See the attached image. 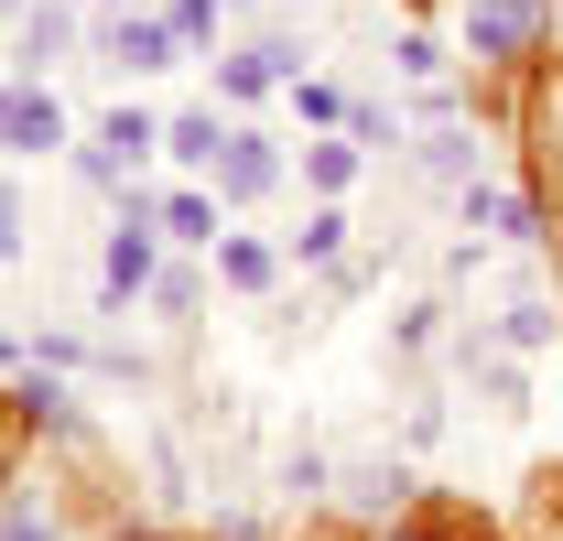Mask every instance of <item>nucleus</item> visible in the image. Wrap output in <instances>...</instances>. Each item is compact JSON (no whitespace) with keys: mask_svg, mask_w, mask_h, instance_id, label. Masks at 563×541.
<instances>
[{"mask_svg":"<svg viewBox=\"0 0 563 541\" xmlns=\"http://www.w3.org/2000/svg\"><path fill=\"white\" fill-rule=\"evenodd\" d=\"M217 270H228L239 292H272V250H250V239H228V250H217Z\"/></svg>","mask_w":563,"mask_h":541,"instance_id":"19","label":"nucleus"},{"mask_svg":"<svg viewBox=\"0 0 563 541\" xmlns=\"http://www.w3.org/2000/svg\"><path fill=\"white\" fill-rule=\"evenodd\" d=\"M11 444H22V422H11V401H0V487H11Z\"/></svg>","mask_w":563,"mask_h":541,"instance_id":"26","label":"nucleus"},{"mask_svg":"<svg viewBox=\"0 0 563 541\" xmlns=\"http://www.w3.org/2000/svg\"><path fill=\"white\" fill-rule=\"evenodd\" d=\"M553 336H563V314L542 303V292H520V303L498 314V346H520V357H531V346H553Z\"/></svg>","mask_w":563,"mask_h":541,"instance_id":"12","label":"nucleus"},{"mask_svg":"<svg viewBox=\"0 0 563 541\" xmlns=\"http://www.w3.org/2000/svg\"><path fill=\"white\" fill-rule=\"evenodd\" d=\"M325 487H336V466H325L314 444H292V455H282V498H292V509H314Z\"/></svg>","mask_w":563,"mask_h":541,"instance_id":"14","label":"nucleus"},{"mask_svg":"<svg viewBox=\"0 0 563 541\" xmlns=\"http://www.w3.org/2000/svg\"><path fill=\"white\" fill-rule=\"evenodd\" d=\"M152 228H163V206H120V228H109V270H98V281H109V303H131V292H152Z\"/></svg>","mask_w":563,"mask_h":541,"instance_id":"5","label":"nucleus"},{"mask_svg":"<svg viewBox=\"0 0 563 541\" xmlns=\"http://www.w3.org/2000/svg\"><path fill=\"white\" fill-rule=\"evenodd\" d=\"M152 303H163L174 325H196V303H207V281H196V270H152Z\"/></svg>","mask_w":563,"mask_h":541,"instance_id":"18","label":"nucleus"},{"mask_svg":"<svg viewBox=\"0 0 563 541\" xmlns=\"http://www.w3.org/2000/svg\"><path fill=\"white\" fill-rule=\"evenodd\" d=\"M520 131H531V196L563 206V66L531 76V120H520Z\"/></svg>","mask_w":563,"mask_h":541,"instance_id":"3","label":"nucleus"},{"mask_svg":"<svg viewBox=\"0 0 563 541\" xmlns=\"http://www.w3.org/2000/svg\"><path fill=\"white\" fill-rule=\"evenodd\" d=\"M466 228L477 239H509V250H542L553 239V206L531 196V185H466Z\"/></svg>","mask_w":563,"mask_h":541,"instance_id":"2","label":"nucleus"},{"mask_svg":"<svg viewBox=\"0 0 563 541\" xmlns=\"http://www.w3.org/2000/svg\"><path fill=\"white\" fill-rule=\"evenodd\" d=\"M347 131H357V152H390V141H401V131H390V109H368V98L347 109Z\"/></svg>","mask_w":563,"mask_h":541,"instance_id":"22","label":"nucleus"},{"mask_svg":"<svg viewBox=\"0 0 563 541\" xmlns=\"http://www.w3.org/2000/svg\"><path fill=\"white\" fill-rule=\"evenodd\" d=\"M292 98H303V120H347V98H336L325 76H292Z\"/></svg>","mask_w":563,"mask_h":541,"instance_id":"24","label":"nucleus"},{"mask_svg":"<svg viewBox=\"0 0 563 541\" xmlns=\"http://www.w3.org/2000/svg\"><path fill=\"white\" fill-rule=\"evenodd\" d=\"M303 174H314V196H347V174H357V141H314V152H303Z\"/></svg>","mask_w":563,"mask_h":541,"instance_id":"16","label":"nucleus"},{"mask_svg":"<svg viewBox=\"0 0 563 541\" xmlns=\"http://www.w3.org/2000/svg\"><path fill=\"white\" fill-rule=\"evenodd\" d=\"M109 55H120L131 76H152V66H174V55H185V33H174V22H152V11H120V22H109Z\"/></svg>","mask_w":563,"mask_h":541,"instance_id":"9","label":"nucleus"},{"mask_svg":"<svg viewBox=\"0 0 563 541\" xmlns=\"http://www.w3.org/2000/svg\"><path fill=\"white\" fill-rule=\"evenodd\" d=\"M141 152H163V131H152L141 109H109V120H98V141H87V185H131Z\"/></svg>","mask_w":563,"mask_h":541,"instance_id":"6","label":"nucleus"},{"mask_svg":"<svg viewBox=\"0 0 563 541\" xmlns=\"http://www.w3.org/2000/svg\"><path fill=\"white\" fill-rule=\"evenodd\" d=\"M401 76H422V87H444V44H433V33H412V44H401Z\"/></svg>","mask_w":563,"mask_h":541,"instance_id":"23","label":"nucleus"},{"mask_svg":"<svg viewBox=\"0 0 563 541\" xmlns=\"http://www.w3.org/2000/svg\"><path fill=\"white\" fill-rule=\"evenodd\" d=\"M0 541H66L55 509H44V487H0Z\"/></svg>","mask_w":563,"mask_h":541,"instance_id":"11","label":"nucleus"},{"mask_svg":"<svg viewBox=\"0 0 563 541\" xmlns=\"http://www.w3.org/2000/svg\"><path fill=\"white\" fill-rule=\"evenodd\" d=\"M163 152H174V163H217V152H228V131H217V109H185V120L163 131Z\"/></svg>","mask_w":563,"mask_h":541,"instance_id":"13","label":"nucleus"},{"mask_svg":"<svg viewBox=\"0 0 563 541\" xmlns=\"http://www.w3.org/2000/svg\"><path fill=\"white\" fill-rule=\"evenodd\" d=\"M422 174H444V185H477V141H466V131H433V141H422Z\"/></svg>","mask_w":563,"mask_h":541,"instance_id":"15","label":"nucleus"},{"mask_svg":"<svg viewBox=\"0 0 563 541\" xmlns=\"http://www.w3.org/2000/svg\"><path fill=\"white\" fill-rule=\"evenodd\" d=\"M553 44H563V0H553Z\"/></svg>","mask_w":563,"mask_h":541,"instance_id":"28","label":"nucleus"},{"mask_svg":"<svg viewBox=\"0 0 563 541\" xmlns=\"http://www.w3.org/2000/svg\"><path fill=\"white\" fill-rule=\"evenodd\" d=\"M163 228L174 239H217V206L207 196H163Z\"/></svg>","mask_w":563,"mask_h":541,"instance_id":"20","label":"nucleus"},{"mask_svg":"<svg viewBox=\"0 0 563 541\" xmlns=\"http://www.w3.org/2000/svg\"><path fill=\"white\" fill-rule=\"evenodd\" d=\"M272 185H282V152L261 131H228V152H217V196L250 206V196H272Z\"/></svg>","mask_w":563,"mask_h":541,"instance_id":"8","label":"nucleus"},{"mask_svg":"<svg viewBox=\"0 0 563 541\" xmlns=\"http://www.w3.org/2000/svg\"><path fill=\"white\" fill-rule=\"evenodd\" d=\"M66 44H76V11H66V0H33V22H22V66L44 76Z\"/></svg>","mask_w":563,"mask_h":541,"instance_id":"10","label":"nucleus"},{"mask_svg":"<svg viewBox=\"0 0 563 541\" xmlns=\"http://www.w3.org/2000/svg\"><path fill=\"white\" fill-rule=\"evenodd\" d=\"M466 55L498 76H531L553 55V0H466Z\"/></svg>","mask_w":563,"mask_h":541,"instance_id":"1","label":"nucleus"},{"mask_svg":"<svg viewBox=\"0 0 563 541\" xmlns=\"http://www.w3.org/2000/svg\"><path fill=\"white\" fill-rule=\"evenodd\" d=\"M217 11H228V0H174V11H163V22H174V33H185V44H207V33H217Z\"/></svg>","mask_w":563,"mask_h":541,"instance_id":"21","label":"nucleus"},{"mask_svg":"<svg viewBox=\"0 0 563 541\" xmlns=\"http://www.w3.org/2000/svg\"><path fill=\"white\" fill-rule=\"evenodd\" d=\"M292 250H303V261H347V217H336V206H325V217H303V228H292Z\"/></svg>","mask_w":563,"mask_h":541,"instance_id":"17","label":"nucleus"},{"mask_svg":"<svg viewBox=\"0 0 563 541\" xmlns=\"http://www.w3.org/2000/svg\"><path fill=\"white\" fill-rule=\"evenodd\" d=\"M0 152H66V109L44 87H11L0 98Z\"/></svg>","mask_w":563,"mask_h":541,"instance_id":"7","label":"nucleus"},{"mask_svg":"<svg viewBox=\"0 0 563 541\" xmlns=\"http://www.w3.org/2000/svg\"><path fill=\"white\" fill-rule=\"evenodd\" d=\"M0 261H22V196L0 185Z\"/></svg>","mask_w":563,"mask_h":541,"instance_id":"25","label":"nucleus"},{"mask_svg":"<svg viewBox=\"0 0 563 541\" xmlns=\"http://www.w3.org/2000/svg\"><path fill=\"white\" fill-rule=\"evenodd\" d=\"M336 498H347L357 520H401V509H412V466H401V455H347V466H336Z\"/></svg>","mask_w":563,"mask_h":541,"instance_id":"4","label":"nucleus"},{"mask_svg":"<svg viewBox=\"0 0 563 541\" xmlns=\"http://www.w3.org/2000/svg\"><path fill=\"white\" fill-rule=\"evenodd\" d=\"M542 487H553V531H563V466H553V476H542Z\"/></svg>","mask_w":563,"mask_h":541,"instance_id":"27","label":"nucleus"}]
</instances>
